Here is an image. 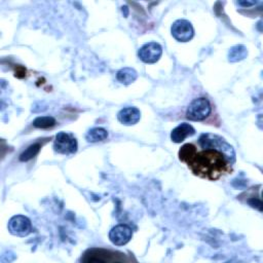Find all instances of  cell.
Segmentation results:
<instances>
[{
  "label": "cell",
  "mask_w": 263,
  "mask_h": 263,
  "mask_svg": "<svg viewBox=\"0 0 263 263\" xmlns=\"http://www.w3.org/2000/svg\"><path fill=\"white\" fill-rule=\"evenodd\" d=\"M180 160L198 177L217 180L228 173L235 162L232 146L222 137L205 133L197 140V146L188 143L179 151Z\"/></svg>",
  "instance_id": "obj_1"
},
{
  "label": "cell",
  "mask_w": 263,
  "mask_h": 263,
  "mask_svg": "<svg viewBox=\"0 0 263 263\" xmlns=\"http://www.w3.org/2000/svg\"><path fill=\"white\" fill-rule=\"evenodd\" d=\"M211 113V104L205 98L194 99L188 106L186 117L189 120L200 121L205 119Z\"/></svg>",
  "instance_id": "obj_2"
},
{
  "label": "cell",
  "mask_w": 263,
  "mask_h": 263,
  "mask_svg": "<svg viewBox=\"0 0 263 263\" xmlns=\"http://www.w3.org/2000/svg\"><path fill=\"white\" fill-rule=\"evenodd\" d=\"M78 143L76 138L66 132H60L57 134L54 142H53V149L57 153L60 154H73L77 151Z\"/></svg>",
  "instance_id": "obj_3"
},
{
  "label": "cell",
  "mask_w": 263,
  "mask_h": 263,
  "mask_svg": "<svg viewBox=\"0 0 263 263\" xmlns=\"http://www.w3.org/2000/svg\"><path fill=\"white\" fill-rule=\"evenodd\" d=\"M8 230L15 236H27L32 230L31 221L23 215H16L8 221Z\"/></svg>",
  "instance_id": "obj_4"
},
{
  "label": "cell",
  "mask_w": 263,
  "mask_h": 263,
  "mask_svg": "<svg viewBox=\"0 0 263 263\" xmlns=\"http://www.w3.org/2000/svg\"><path fill=\"white\" fill-rule=\"evenodd\" d=\"M172 35L174 38L181 42H187L192 39L194 35V29L191 23L187 20H178L176 21L171 28Z\"/></svg>",
  "instance_id": "obj_5"
},
{
  "label": "cell",
  "mask_w": 263,
  "mask_h": 263,
  "mask_svg": "<svg viewBox=\"0 0 263 263\" xmlns=\"http://www.w3.org/2000/svg\"><path fill=\"white\" fill-rule=\"evenodd\" d=\"M162 53V47L157 42L145 43L138 51V57L140 60L147 64L156 63Z\"/></svg>",
  "instance_id": "obj_6"
},
{
  "label": "cell",
  "mask_w": 263,
  "mask_h": 263,
  "mask_svg": "<svg viewBox=\"0 0 263 263\" xmlns=\"http://www.w3.org/2000/svg\"><path fill=\"white\" fill-rule=\"evenodd\" d=\"M133 236V230L129 226L119 224L113 227L109 232V239L115 246L126 245Z\"/></svg>",
  "instance_id": "obj_7"
},
{
  "label": "cell",
  "mask_w": 263,
  "mask_h": 263,
  "mask_svg": "<svg viewBox=\"0 0 263 263\" xmlns=\"http://www.w3.org/2000/svg\"><path fill=\"white\" fill-rule=\"evenodd\" d=\"M117 119L124 125H134L141 119V112L136 107H126L117 113Z\"/></svg>",
  "instance_id": "obj_8"
},
{
  "label": "cell",
  "mask_w": 263,
  "mask_h": 263,
  "mask_svg": "<svg viewBox=\"0 0 263 263\" xmlns=\"http://www.w3.org/2000/svg\"><path fill=\"white\" fill-rule=\"evenodd\" d=\"M195 134L194 127L186 122L180 123L178 126H176L172 133H171V139L174 143H181L186 138L191 137Z\"/></svg>",
  "instance_id": "obj_9"
},
{
  "label": "cell",
  "mask_w": 263,
  "mask_h": 263,
  "mask_svg": "<svg viewBox=\"0 0 263 263\" xmlns=\"http://www.w3.org/2000/svg\"><path fill=\"white\" fill-rule=\"evenodd\" d=\"M137 77H138L137 71L129 67L122 68L116 73L117 80L124 85H128V84L133 83L137 79Z\"/></svg>",
  "instance_id": "obj_10"
},
{
  "label": "cell",
  "mask_w": 263,
  "mask_h": 263,
  "mask_svg": "<svg viewBox=\"0 0 263 263\" xmlns=\"http://www.w3.org/2000/svg\"><path fill=\"white\" fill-rule=\"evenodd\" d=\"M247 55H248V49L245 45H241V44L234 45L228 51V61L231 63H236L247 58Z\"/></svg>",
  "instance_id": "obj_11"
},
{
  "label": "cell",
  "mask_w": 263,
  "mask_h": 263,
  "mask_svg": "<svg viewBox=\"0 0 263 263\" xmlns=\"http://www.w3.org/2000/svg\"><path fill=\"white\" fill-rule=\"evenodd\" d=\"M108 137V132L103 128V127H93V128H90L86 136H85V139L87 142H90V143H96V142H100V141H103L105 139H107Z\"/></svg>",
  "instance_id": "obj_12"
},
{
  "label": "cell",
  "mask_w": 263,
  "mask_h": 263,
  "mask_svg": "<svg viewBox=\"0 0 263 263\" xmlns=\"http://www.w3.org/2000/svg\"><path fill=\"white\" fill-rule=\"evenodd\" d=\"M55 124V119L52 116H39L33 120V125L37 128H48Z\"/></svg>",
  "instance_id": "obj_13"
},
{
  "label": "cell",
  "mask_w": 263,
  "mask_h": 263,
  "mask_svg": "<svg viewBox=\"0 0 263 263\" xmlns=\"http://www.w3.org/2000/svg\"><path fill=\"white\" fill-rule=\"evenodd\" d=\"M41 146L40 144L38 143H35V144H32L30 145L21 155H20V160L21 161H28L30 159H32L40 150Z\"/></svg>",
  "instance_id": "obj_14"
},
{
  "label": "cell",
  "mask_w": 263,
  "mask_h": 263,
  "mask_svg": "<svg viewBox=\"0 0 263 263\" xmlns=\"http://www.w3.org/2000/svg\"><path fill=\"white\" fill-rule=\"evenodd\" d=\"M248 202L252 208H256L259 211H262V203L259 198H251L248 200Z\"/></svg>",
  "instance_id": "obj_15"
},
{
  "label": "cell",
  "mask_w": 263,
  "mask_h": 263,
  "mask_svg": "<svg viewBox=\"0 0 263 263\" xmlns=\"http://www.w3.org/2000/svg\"><path fill=\"white\" fill-rule=\"evenodd\" d=\"M255 3H256L255 1H238V2H237L238 5H241V6H243V7L252 6V5H254Z\"/></svg>",
  "instance_id": "obj_16"
}]
</instances>
